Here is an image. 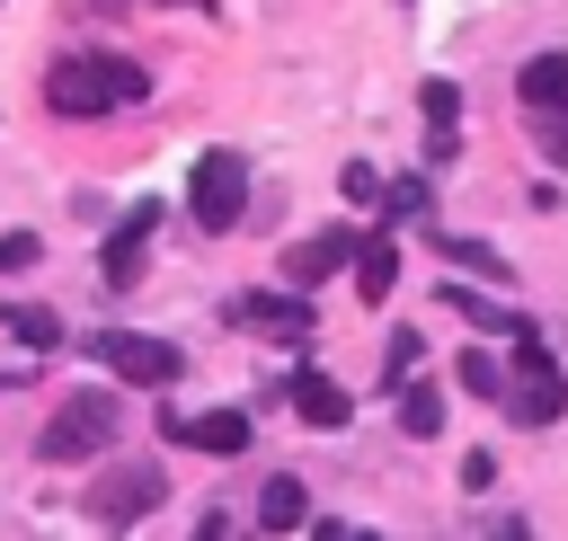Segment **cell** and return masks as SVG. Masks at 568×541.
Returning a JSON list of instances; mask_svg holds the SVG:
<instances>
[{"mask_svg": "<svg viewBox=\"0 0 568 541\" xmlns=\"http://www.w3.org/2000/svg\"><path fill=\"white\" fill-rule=\"evenodd\" d=\"M151 98V71L142 62H124V53H62L53 71H44V106L53 115H106V106H142Z\"/></svg>", "mask_w": 568, "mask_h": 541, "instance_id": "6da1fadb", "label": "cell"}, {"mask_svg": "<svg viewBox=\"0 0 568 541\" xmlns=\"http://www.w3.org/2000/svg\"><path fill=\"white\" fill-rule=\"evenodd\" d=\"M169 506V470L151 461V452H124V461H106L98 470V488H89V523L98 532H133L142 514H160Z\"/></svg>", "mask_w": 568, "mask_h": 541, "instance_id": "7a4b0ae2", "label": "cell"}, {"mask_svg": "<svg viewBox=\"0 0 568 541\" xmlns=\"http://www.w3.org/2000/svg\"><path fill=\"white\" fill-rule=\"evenodd\" d=\"M497 399H506L515 426H550V417H568V372L550 364V346H541L532 328H515V364H506Z\"/></svg>", "mask_w": 568, "mask_h": 541, "instance_id": "3957f363", "label": "cell"}, {"mask_svg": "<svg viewBox=\"0 0 568 541\" xmlns=\"http://www.w3.org/2000/svg\"><path fill=\"white\" fill-rule=\"evenodd\" d=\"M106 443H115V399H106V390H71V399L53 408V426H44L36 452H44V461H98Z\"/></svg>", "mask_w": 568, "mask_h": 541, "instance_id": "277c9868", "label": "cell"}, {"mask_svg": "<svg viewBox=\"0 0 568 541\" xmlns=\"http://www.w3.org/2000/svg\"><path fill=\"white\" fill-rule=\"evenodd\" d=\"M186 204H195L204 231H231V222L248 213V160H240V151H204L195 177H186Z\"/></svg>", "mask_w": 568, "mask_h": 541, "instance_id": "5b68a950", "label": "cell"}, {"mask_svg": "<svg viewBox=\"0 0 568 541\" xmlns=\"http://www.w3.org/2000/svg\"><path fill=\"white\" fill-rule=\"evenodd\" d=\"M89 355H98L106 372L142 381V390H169V381L186 372V355H178L169 337H133V328H106V337H89Z\"/></svg>", "mask_w": 568, "mask_h": 541, "instance_id": "8992f818", "label": "cell"}, {"mask_svg": "<svg viewBox=\"0 0 568 541\" xmlns=\"http://www.w3.org/2000/svg\"><path fill=\"white\" fill-rule=\"evenodd\" d=\"M151 231H160V204H133V213L106 231V257H98V266H106L115 293H133V275H142V257H151Z\"/></svg>", "mask_w": 568, "mask_h": 541, "instance_id": "52a82bcc", "label": "cell"}, {"mask_svg": "<svg viewBox=\"0 0 568 541\" xmlns=\"http://www.w3.org/2000/svg\"><path fill=\"white\" fill-rule=\"evenodd\" d=\"M284 390H293V417H302V426H320V435L355 417V399H346V381H328V372H311V364H302V372H293Z\"/></svg>", "mask_w": 568, "mask_h": 541, "instance_id": "ba28073f", "label": "cell"}, {"mask_svg": "<svg viewBox=\"0 0 568 541\" xmlns=\"http://www.w3.org/2000/svg\"><path fill=\"white\" fill-rule=\"evenodd\" d=\"M169 435H178V443H195V452H213V461L248 452V417H240V408H204V417H178Z\"/></svg>", "mask_w": 568, "mask_h": 541, "instance_id": "9c48e42d", "label": "cell"}, {"mask_svg": "<svg viewBox=\"0 0 568 541\" xmlns=\"http://www.w3.org/2000/svg\"><path fill=\"white\" fill-rule=\"evenodd\" d=\"M346 257H355V231H311V239L284 248V275H293V284H320V275H337Z\"/></svg>", "mask_w": 568, "mask_h": 541, "instance_id": "30bf717a", "label": "cell"}, {"mask_svg": "<svg viewBox=\"0 0 568 541\" xmlns=\"http://www.w3.org/2000/svg\"><path fill=\"white\" fill-rule=\"evenodd\" d=\"M515 98H524L532 115H559V106H568V53H532V62L515 71Z\"/></svg>", "mask_w": 568, "mask_h": 541, "instance_id": "8fae6325", "label": "cell"}, {"mask_svg": "<svg viewBox=\"0 0 568 541\" xmlns=\"http://www.w3.org/2000/svg\"><path fill=\"white\" fill-rule=\"evenodd\" d=\"M355 284H364V302H382L390 293V275H399V248H390V231H355Z\"/></svg>", "mask_w": 568, "mask_h": 541, "instance_id": "7c38bea8", "label": "cell"}, {"mask_svg": "<svg viewBox=\"0 0 568 541\" xmlns=\"http://www.w3.org/2000/svg\"><path fill=\"white\" fill-rule=\"evenodd\" d=\"M231 319H248V328H284V337H311V310H302V302H275V293H240Z\"/></svg>", "mask_w": 568, "mask_h": 541, "instance_id": "4fadbf2b", "label": "cell"}, {"mask_svg": "<svg viewBox=\"0 0 568 541\" xmlns=\"http://www.w3.org/2000/svg\"><path fill=\"white\" fill-rule=\"evenodd\" d=\"M0 319H9V337H18L27 355H44V346H62V319H53L44 302H0Z\"/></svg>", "mask_w": 568, "mask_h": 541, "instance_id": "5bb4252c", "label": "cell"}, {"mask_svg": "<svg viewBox=\"0 0 568 541\" xmlns=\"http://www.w3.org/2000/svg\"><path fill=\"white\" fill-rule=\"evenodd\" d=\"M257 523H266V532H302V523H311V506H302V479H266V497H257Z\"/></svg>", "mask_w": 568, "mask_h": 541, "instance_id": "9a60e30c", "label": "cell"}, {"mask_svg": "<svg viewBox=\"0 0 568 541\" xmlns=\"http://www.w3.org/2000/svg\"><path fill=\"white\" fill-rule=\"evenodd\" d=\"M444 302H462V319H470V328H497V337H515V328H524V319H515L497 293H462V284H453Z\"/></svg>", "mask_w": 568, "mask_h": 541, "instance_id": "2e32d148", "label": "cell"}, {"mask_svg": "<svg viewBox=\"0 0 568 541\" xmlns=\"http://www.w3.org/2000/svg\"><path fill=\"white\" fill-rule=\"evenodd\" d=\"M444 248H453V266H470V275L506 284V257H497V248H479V239H462V231H444Z\"/></svg>", "mask_w": 568, "mask_h": 541, "instance_id": "e0dca14e", "label": "cell"}, {"mask_svg": "<svg viewBox=\"0 0 568 541\" xmlns=\"http://www.w3.org/2000/svg\"><path fill=\"white\" fill-rule=\"evenodd\" d=\"M399 426H408V435H435V426H444V399L408 381V390H399Z\"/></svg>", "mask_w": 568, "mask_h": 541, "instance_id": "ac0fdd59", "label": "cell"}, {"mask_svg": "<svg viewBox=\"0 0 568 541\" xmlns=\"http://www.w3.org/2000/svg\"><path fill=\"white\" fill-rule=\"evenodd\" d=\"M497 381H506L497 355H462V390H470V399H497Z\"/></svg>", "mask_w": 568, "mask_h": 541, "instance_id": "d6986e66", "label": "cell"}, {"mask_svg": "<svg viewBox=\"0 0 568 541\" xmlns=\"http://www.w3.org/2000/svg\"><path fill=\"white\" fill-rule=\"evenodd\" d=\"M417 106H426V124H453V115H462V89H453V80H426Z\"/></svg>", "mask_w": 568, "mask_h": 541, "instance_id": "ffe728a7", "label": "cell"}, {"mask_svg": "<svg viewBox=\"0 0 568 541\" xmlns=\"http://www.w3.org/2000/svg\"><path fill=\"white\" fill-rule=\"evenodd\" d=\"M337 195H346V204H373V195H382L373 160H346V169H337Z\"/></svg>", "mask_w": 568, "mask_h": 541, "instance_id": "44dd1931", "label": "cell"}, {"mask_svg": "<svg viewBox=\"0 0 568 541\" xmlns=\"http://www.w3.org/2000/svg\"><path fill=\"white\" fill-rule=\"evenodd\" d=\"M36 257H44V239H36V231H9V239H0V275H27Z\"/></svg>", "mask_w": 568, "mask_h": 541, "instance_id": "7402d4cb", "label": "cell"}, {"mask_svg": "<svg viewBox=\"0 0 568 541\" xmlns=\"http://www.w3.org/2000/svg\"><path fill=\"white\" fill-rule=\"evenodd\" d=\"M417 213H426V177H399L390 186V222H417Z\"/></svg>", "mask_w": 568, "mask_h": 541, "instance_id": "603a6c76", "label": "cell"}, {"mask_svg": "<svg viewBox=\"0 0 568 541\" xmlns=\"http://www.w3.org/2000/svg\"><path fill=\"white\" fill-rule=\"evenodd\" d=\"M408 364H417V328H390V372L382 381H408Z\"/></svg>", "mask_w": 568, "mask_h": 541, "instance_id": "cb8c5ba5", "label": "cell"}, {"mask_svg": "<svg viewBox=\"0 0 568 541\" xmlns=\"http://www.w3.org/2000/svg\"><path fill=\"white\" fill-rule=\"evenodd\" d=\"M497 479V452H462V488H488Z\"/></svg>", "mask_w": 568, "mask_h": 541, "instance_id": "d4e9b609", "label": "cell"}, {"mask_svg": "<svg viewBox=\"0 0 568 541\" xmlns=\"http://www.w3.org/2000/svg\"><path fill=\"white\" fill-rule=\"evenodd\" d=\"M541 151H550V160H559V169H568V106H559V115H550V124H541Z\"/></svg>", "mask_w": 568, "mask_h": 541, "instance_id": "484cf974", "label": "cell"}, {"mask_svg": "<svg viewBox=\"0 0 568 541\" xmlns=\"http://www.w3.org/2000/svg\"><path fill=\"white\" fill-rule=\"evenodd\" d=\"M178 9H213V0H178Z\"/></svg>", "mask_w": 568, "mask_h": 541, "instance_id": "4316f807", "label": "cell"}]
</instances>
